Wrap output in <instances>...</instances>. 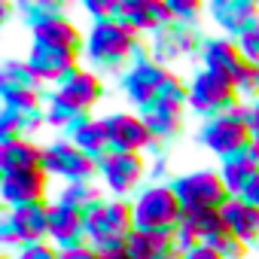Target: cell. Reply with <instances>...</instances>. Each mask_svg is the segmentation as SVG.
<instances>
[{"instance_id": "1", "label": "cell", "mask_w": 259, "mask_h": 259, "mask_svg": "<svg viewBox=\"0 0 259 259\" xmlns=\"http://www.w3.org/2000/svg\"><path fill=\"white\" fill-rule=\"evenodd\" d=\"M141 46H144V37L122 19L89 22L85 40H82V58L89 61V70H98V73L119 70L122 73L135 61Z\"/></svg>"}, {"instance_id": "2", "label": "cell", "mask_w": 259, "mask_h": 259, "mask_svg": "<svg viewBox=\"0 0 259 259\" xmlns=\"http://www.w3.org/2000/svg\"><path fill=\"white\" fill-rule=\"evenodd\" d=\"M85 220V241L104 256L113 250H122L125 241L135 232V213H132V201L125 198H104L95 207H89L82 213Z\"/></svg>"}, {"instance_id": "3", "label": "cell", "mask_w": 259, "mask_h": 259, "mask_svg": "<svg viewBox=\"0 0 259 259\" xmlns=\"http://www.w3.org/2000/svg\"><path fill=\"white\" fill-rule=\"evenodd\" d=\"M135 229L141 232H174L183 220V204L174 195L171 183H147L132 198Z\"/></svg>"}, {"instance_id": "4", "label": "cell", "mask_w": 259, "mask_h": 259, "mask_svg": "<svg viewBox=\"0 0 259 259\" xmlns=\"http://www.w3.org/2000/svg\"><path fill=\"white\" fill-rule=\"evenodd\" d=\"M49 207L52 201H34V204L4 210V217H0V244L16 256L31 244L49 241Z\"/></svg>"}, {"instance_id": "5", "label": "cell", "mask_w": 259, "mask_h": 259, "mask_svg": "<svg viewBox=\"0 0 259 259\" xmlns=\"http://www.w3.org/2000/svg\"><path fill=\"white\" fill-rule=\"evenodd\" d=\"M238 101H241V95H238V89L229 76H220V73L204 70V67H198L189 76V104H186V110L195 113L201 122L232 113L238 107Z\"/></svg>"}, {"instance_id": "6", "label": "cell", "mask_w": 259, "mask_h": 259, "mask_svg": "<svg viewBox=\"0 0 259 259\" xmlns=\"http://www.w3.org/2000/svg\"><path fill=\"white\" fill-rule=\"evenodd\" d=\"M147 156L144 153H119L110 150L98 159V183L107 189L110 198L132 201L147 183Z\"/></svg>"}, {"instance_id": "7", "label": "cell", "mask_w": 259, "mask_h": 259, "mask_svg": "<svg viewBox=\"0 0 259 259\" xmlns=\"http://www.w3.org/2000/svg\"><path fill=\"white\" fill-rule=\"evenodd\" d=\"M171 189L180 198L183 210H195V207L223 210L226 201L232 198V192L226 189V183H223V177H220L217 168H195V171L174 174Z\"/></svg>"}, {"instance_id": "8", "label": "cell", "mask_w": 259, "mask_h": 259, "mask_svg": "<svg viewBox=\"0 0 259 259\" xmlns=\"http://www.w3.org/2000/svg\"><path fill=\"white\" fill-rule=\"evenodd\" d=\"M168 73H171L168 67H162L159 61L150 58L147 40H144V46L138 49L135 61L119 73V92L128 98V104H132L135 110H141V107H147V104L156 101V92L162 89V82L168 79Z\"/></svg>"}, {"instance_id": "9", "label": "cell", "mask_w": 259, "mask_h": 259, "mask_svg": "<svg viewBox=\"0 0 259 259\" xmlns=\"http://www.w3.org/2000/svg\"><path fill=\"white\" fill-rule=\"evenodd\" d=\"M204 37H207V34H201L198 25L171 22L168 28H162V31H156L153 37H147V49H150V58H153V61H159L162 67L171 70V64H177V61L198 58Z\"/></svg>"}, {"instance_id": "10", "label": "cell", "mask_w": 259, "mask_h": 259, "mask_svg": "<svg viewBox=\"0 0 259 259\" xmlns=\"http://www.w3.org/2000/svg\"><path fill=\"white\" fill-rule=\"evenodd\" d=\"M43 171L64 183H92L98 180V159L73 147L67 138H55L43 144Z\"/></svg>"}, {"instance_id": "11", "label": "cell", "mask_w": 259, "mask_h": 259, "mask_svg": "<svg viewBox=\"0 0 259 259\" xmlns=\"http://www.w3.org/2000/svg\"><path fill=\"white\" fill-rule=\"evenodd\" d=\"M195 141H198L210 156H217L220 162H223L226 156L244 150L247 144H253V138H250V132H247V125L238 122L232 113L198 122V128H195Z\"/></svg>"}, {"instance_id": "12", "label": "cell", "mask_w": 259, "mask_h": 259, "mask_svg": "<svg viewBox=\"0 0 259 259\" xmlns=\"http://www.w3.org/2000/svg\"><path fill=\"white\" fill-rule=\"evenodd\" d=\"M79 58H82V52H76V49L55 46V43H40V40H31V46L25 52V61L31 64V70L52 89L79 67Z\"/></svg>"}, {"instance_id": "13", "label": "cell", "mask_w": 259, "mask_h": 259, "mask_svg": "<svg viewBox=\"0 0 259 259\" xmlns=\"http://www.w3.org/2000/svg\"><path fill=\"white\" fill-rule=\"evenodd\" d=\"M107 125V138H110V150L119 153H144L156 144L147 122L141 119L138 110H113L107 116H101Z\"/></svg>"}, {"instance_id": "14", "label": "cell", "mask_w": 259, "mask_h": 259, "mask_svg": "<svg viewBox=\"0 0 259 259\" xmlns=\"http://www.w3.org/2000/svg\"><path fill=\"white\" fill-rule=\"evenodd\" d=\"M207 19L220 28L223 37L241 40L247 31L259 28V4L256 0H210Z\"/></svg>"}, {"instance_id": "15", "label": "cell", "mask_w": 259, "mask_h": 259, "mask_svg": "<svg viewBox=\"0 0 259 259\" xmlns=\"http://www.w3.org/2000/svg\"><path fill=\"white\" fill-rule=\"evenodd\" d=\"M49 174L43 168L34 171H10L0 174V201H4L7 210L22 207V204H34V201H49Z\"/></svg>"}, {"instance_id": "16", "label": "cell", "mask_w": 259, "mask_h": 259, "mask_svg": "<svg viewBox=\"0 0 259 259\" xmlns=\"http://www.w3.org/2000/svg\"><path fill=\"white\" fill-rule=\"evenodd\" d=\"M116 19L132 25L141 37H153L174 22L168 0H116Z\"/></svg>"}, {"instance_id": "17", "label": "cell", "mask_w": 259, "mask_h": 259, "mask_svg": "<svg viewBox=\"0 0 259 259\" xmlns=\"http://www.w3.org/2000/svg\"><path fill=\"white\" fill-rule=\"evenodd\" d=\"M52 95L61 98L76 113H92V107L104 98V82H101V73H95L89 67H76L67 79H61L52 89Z\"/></svg>"}, {"instance_id": "18", "label": "cell", "mask_w": 259, "mask_h": 259, "mask_svg": "<svg viewBox=\"0 0 259 259\" xmlns=\"http://www.w3.org/2000/svg\"><path fill=\"white\" fill-rule=\"evenodd\" d=\"M198 64H201L204 70H213V73L229 76V79L235 82L247 61H244V55H241L238 40H229V37H223V34H207L204 43H201V52H198Z\"/></svg>"}, {"instance_id": "19", "label": "cell", "mask_w": 259, "mask_h": 259, "mask_svg": "<svg viewBox=\"0 0 259 259\" xmlns=\"http://www.w3.org/2000/svg\"><path fill=\"white\" fill-rule=\"evenodd\" d=\"M220 177H223V183H226V189L238 198V195H244V189L253 183V177L259 174V147H256V141L253 144H247L244 150H238V153H232V156H226L223 162H220Z\"/></svg>"}, {"instance_id": "20", "label": "cell", "mask_w": 259, "mask_h": 259, "mask_svg": "<svg viewBox=\"0 0 259 259\" xmlns=\"http://www.w3.org/2000/svg\"><path fill=\"white\" fill-rule=\"evenodd\" d=\"M49 241L58 250H73L79 244H89L85 241V220H82V213L52 201V207H49Z\"/></svg>"}, {"instance_id": "21", "label": "cell", "mask_w": 259, "mask_h": 259, "mask_svg": "<svg viewBox=\"0 0 259 259\" xmlns=\"http://www.w3.org/2000/svg\"><path fill=\"white\" fill-rule=\"evenodd\" d=\"M138 113H141V119L147 122V128H150V135H153L156 144H162V147L171 150V144L180 141V135H183V113H186V110L165 107V104H156V101H153V104L141 107Z\"/></svg>"}, {"instance_id": "22", "label": "cell", "mask_w": 259, "mask_h": 259, "mask_svg": "<svg viewBox=\"0 0 259 259\" xmlns=\"http://www.w3.org/2000/svg\"><path fill=\"white\" fill-rule=\"evenodd\" d=\"M40 128H46V107H0V141H19L34 138Z\"/></svg>"}, {"instance_id": "23", "label": "cell", "mask_w": 259, "mask_h": 259, "mask_svg": "<svg viewBox=\"0 0 259 259\" xmlns=\"http://www.w3.org/2000/svg\"><path fill=\"white\" fill-rule=\"evenodd\" d=\"M220 213H223V223L229 226V232L238 235L247 247L259 244V207H256V204H250V201L232 195Z\"/></svg>"}, {"instance_id": "24", "label": "cell", "mask_w": 259, "mask_h": 259, "mask_svg": "<svg viewBox=\"0 0 259 259\" xmlns=\"http://www.w3.org/2000/svg\"><path fill=\"white\" fill-rule=\"evenodd\" d=\"M34 168H43V144H37L34 138L0 141V174L34 171Z\"/></svg>"}, {"instance_id": "25", "label": "cell", "mask_w": 259, "mask_h": 259, "mask_svg": "<svg viewBox=\"0 0 259 259\" xmlns=\"http://www.w3.org/2000/svg\"><path fill=\"white\" fill-rule=\"evenodd\" d=\"M73 147H79L82 153H89L92 159H101L104 153H110V138H107V125H104V119H98V116H82L70 132L64 135Z\"/></svg>"}, {"instance_id": "26", "label": "cell", "mask_w": 259, "mask_h": 259, "mask_svg": "<svg viewBox=\"0 0 259 259\" xmlns=\"http://www.w3.org/2000/svg\"><path fill=\"white\" fill-rule=\"evenodd\" d=\"M125 253L128 259H168L177 253L174 244V232H141L135 229L132 238L125 241Z\"/></svg>"}, {"instance_id": "27", "label": "cell", "mask_w": 259, "mask_h": 259, "mask_svg": "<svg viewBox=\"0 0 259 259\" xmlns=\"http://www.w3.org/2000/svg\"><path fill=\"white\" fill-rule=\"evenodd\" d=\"M31 40H40V43H55V46H67V49H76L82 52V40L85 34L73 25L70 16H58V19H49L37 28H31Z\"/></svg>"}, {"instance_id": "28", "label": "cell", "mask_w": 259, "mask_h": 259, "mask_svg": "<svg viewBox=\"0 0 259 259\" xmlns=\"http://www.w3.org/2000/svg\"><path fill=\"white\" fill-rule=\"evenodd\" d=\"M0 89H16V92H40L46 95L49 85L31 70L25 58H4L0 61Z\"/></svg>"}, {"instance_id": "29", "label": "cell", "mask_w": 259, "mask_h": 259, "mask_svg": "<svg viewBox=\"0 0 259 259\" xmlns=\"http://www.w3.org/2000/svg\"><path fill=\"white\" fill-rule=\"evenodd\" d=\"M55 201L64 204V207H73V210L85 213L89 207H95L98 201H104V189L95 180L92 183H64L61 192L55 195Z\"/></svg>"}, {"instance_id": "30", "label": "cell", "mask_w": 259, "mask_h": 259, "mask_svg": "<svg viewBox=\"0 0 259 259\" xmlns=\"http://www.w3.org/2000/svg\"><path fill=\"white\" fill-rule=\"evenodd\" d=\"M19 10V19L25 22V28H37L49 19H58V16H67V7L61 4V0H22V4H16Z\"/></svg>"}, {"instance_id": "31", "label": "cell", "mask_w": 259, "mask_h": 259, "mask_svg": "<svg viewBox=\"0 0 259 259\" xmlns=\"http://www.w3.org/2000/svg\"><path fill=\"white\" fill-rule=\"evenodd\" d=\"M183 223L207 244L217 232H223L226 229V223H223V213L220 210H213V207H195V210H183Z\"/></svg>"}, {"instance_id": "32", "label": "cell", "mask_w": 259, "mask_h": 259, "mask_svg": "<svg viewBox=\"0 0 259 259\" xmlns=\"http://www.w3.org/2000/svg\"><path fill=\"white\" fill-rule=\"evenodd\" d=\"M171 150L162 144H153L147 150V183H171Z\"/></svg>"}, {"instance_id": "33", "label": "cell", "mask_w": 259, "mask_h": 259, "mask_svg": "<svg viewBox=\"0 0 259 259\" xmlns=\"http://www.w3.org/2000/svg\"><path fill=\"white\" fill-rule=\"evenodd\" d=\"M207 244H210L223 259H247V253H250V247H247L238 235H232V232H229V226H226L223 232H217Z\"/></svg>"}, {"instance_id": "34", "label": "cell", "mask_w": 259, "mask_h": 259, "mask_svg": "<svg viewBox=\"0 0 259 259\" xmlns=\"http://www.w3.org/2000/svg\"><path fill=\"white\" fill-rule=\"evenodd\" d=\"M232 116L247 125V132H250L253 141H259V98H244V101H238V107L232 110Z\"/></svg>"}, {"instance_id": "35", "label": "cell", "mask_w": 259, "mask_h": 259, "mask_svg": "<svg viewBox=\"0 0 259 259\" xmlns=\"http://www.w3.org/2000/svg\"><path fill=\"white\" fill-rule=\"evenodd\" d=\"M168 10L174 22H186V25H198L201 13H207V7H201L198 0H168Z\"/></svg>"}, {"instance_id": "36", "label": "cell", "mask_w": 259, "mask_h": 259, "mask_svg": "<svg viewBox=\"0 0 259 259\" xmlns=\"http://www.w3.org/2000/svg\"><path fill=\"white\" fill-rule=\"evenodd\" d=\"M82 13L89 16V22L116 19V0H82Z\"/></svg>"}, {"instance_id": "37", "label": "cell", "mask_w": 259, "mask_h": 259, "mask_svg": "<svg viewBox=\"0 0 259 259\" xmlns=\"http://www.w3.org/2000/svg\"><path fill=\"white\" fill-rule=\"evenodd\" d=\"M13 259H61V250L52 241H43V244H31V247L19 250Z\"/></svg>"}, {"instance_id": "38", "label": "cell", "mask_w": 259, "mask_h": 259, "mask_svg": "<svg viewBox=\"0 0 259 259\" xmlns=\"http://www.w3.org/2000/svg\"><path fill=\"white\" fill-rule=\"evenodd\" d=\"M238 46H241V55H244V61H250V64H259V28L247 31V34L238 40Z\"/></svg>"}, {"instance_id": "39", "label": "cell", "mask_w": 259, "mask_h": 259, "mask_svg": "<svg viewBox=\"0 0 259 259\" xmlns=\"http://www.w3.org/2000/svg\"><path fill=\"white\" fill-rule=\"evenodd\" d=\"M61 259H104L92 244H79L73 250H61Z\"/></svg>"}, {"instance_id": "40", "label": "cell", "mask_w": 259, "mask_h": 259, "mask_svg": "<svg viewBox=\"0 0 259 259\" xmlns=\"http://www.w3.org/2000/svg\"><path fill=\"white\" fill-rule=\"evenodd\" d=\"M183 259H223L210 244H198L195 250H189V253H183Z\"/></svg>"}, {"instance_id": "41", "label": "cell", "mask_w": 259, "mask_h": 259, "mask_svg": "<svg viewBox=\"0 0 259 259\" xmlns=\"http://www.w3.org/2000/svg\"><path fill=\"white\" fill-rule=\"evenodd\" d=\"M238 198H244V201H250V204H256L259 207V174L253 177V183L244 189V195H238Z\"/></svg>"}, {"instance_id": "42", "label": "cell", "mask_w": 259, "mask_h": 259, "mask_svg": "<svg viewBox=\"0 0 259 259\" xmlns=\"http://www.w3.org/2000/svg\"><path fill=\"white\" fill-rule=\"evenodd\" d=\"M7 259H13V256H7Z\"/></svg>"}, {"instance_id": "43", "label": "cell", "mask_w": 259, "mask_h": 259, "mask_svg": "<svg viewBox=\"0 0 259 259\" xmlns=\"http://www.w3.org/2000/svg\"><path fill=\"white\" fill-rule=\"evenodd\" d=\"M256 147H259V141H256Z\"/></svg>"}]
</instances>
